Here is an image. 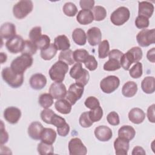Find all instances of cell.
<instances>
[{
	"mask_svg": "<svg viewBox=\"0 0 155 155\" xmlns=\"http://www.w3.org/2000/svg\"><path fill=\"white\" fill-rule=\"evenodd\" d=\"M68 150L70 155H85L87 153L86 147L79 138L71 139L68 143Z\"/></svg>",
	"mask_w": 155,
	"mask_h": 155,
	"instance_id": "cell-12",
	"label": "cell"
},
{
	"mask_svg": "<svg viewBox=\"0 0 155 155\" xmlns=\"http://www.w3.org/2000/svg\"><path fill=\"white\" fill-rule=\"evenodd\" d=\"M135 25L139 29L146 28L149 26L150 21L148 18L143 16H137L135 19Z\"/></svg>",
	"mask_w": 155,
	"mask_h": 155,
	"instance_id": "cell-46",
	"label": "cell"
},
{
	"mask_svg": "<svg viewBox=\"0 0 155 155\" xmlns=\"http://www.w3.org/2000/svg\"><path fill=\"white\" fill-rule=\"evenodd\" d=\"M154 104L150 105L147 110V117L150 122L152 123L155 122V116H154Z\"/></svg>",
	"mask_w": 155,
	"mask_h": 155,
	"instance_id": "cell-55",
	"label": "cell"
},
{
	"mask_svg": "<svg viewBox=\"0 0 155 155\" xmlns=\"http://www.w3.org/2000/svg\"><path fill=\"white\" fill-rule=\"evenodd\" d=\"M153 4L148 1L139 2V16H143L147 18L151 17L154 12Z\"/></svg>",
	"mask_w": 155,
	"mask_h": 155,
	"instance_id": "cell-21",
	"label": "cell"
},
{
	"mask_svg": "<svg viewBox=\"0 0 155 155\" xmlns=\"http://www.w3.org/2000/svg\"><path fill=\"white\" fill-rule=\"evenodd\" d=\"M84 104L87 108H90V110H94L100 106V103L99 100L94 96L88 97L85 99Z\"/></svg>",
	"mask_w": 155,
	"mask_h": 155,
	"instance_id": "cell-47",
	"label": "cell"
},
{
	"mask_svg": "<svg viewBox=\"0 0 155 155\" xmlns=\"http://www.w3.org/2000/svg\"><path fill=\"white\" fill-rule=\"evenodd\" d=\"M155 30L143 29L138 33L136 36V40L138 44L143 47H148L155 42Z\"/></svg>",
	"mask_w": 155,
	"mask_h": 155,
	"instance_id": "cell-9",
	"label": "cell"
},
{
	"mask_svg": "<svg viewBox=\"0 0 155 155\" xmlns=\"http://www.w3.org/2000/svg\"><path fill=\"white\" fill-rule=\"evenodd\" d=\"M73 55L74 61L79 63H82L85 62L90 54L85 49H77L73 51Z\"/></svg>",
	"mask_w": 155,
	"mask_h": 155,
	"instance_id": "cell-38",
	"label": "cell"
},
{
	"mask_svg": "<svg viewBox=\"0 0 155 155\" xmlns=\"http://www.w3.org/2000/svg\"><path fill=\"white\" fill-rule=\"evenodd\" d=\"M137 91V85L134 81H128L122 87V93L127 97L134 96Z\"/></svg>",
	"mask_w": 155,
	"mask_h": 155,
	"instance_id": "cell-28",
	"label": "cell"
},
{
	"mask_svg": "<svg viewBox=\"0 0 155 155\" xmlns=\"http://www.w3.org/2000/svg\"><path fill=\"white\" fill-rule=\"evenodd\" d=\"M68 70V65L63 61H58L51 67L48 73L51 80L54 82H62Z\"/></svg>",
	"mask_w": 155,
	"mask_h": 155,
	"instance_id": "cell-5",
	"label": "cell"
},
{
	"mask_svg": "<svg viewBox=\"0 0 155 155\" xmlns=\"http://www.w3.org/2000/svg\"><path fill=\"white\" fill-rule=\"evenodd\" d=\"M21 116V110L15 107H9L4 111V119L11 124H16Z\"/></svg>",
	"mask_w": 155,
	"mask_h": 155,
	"instance_id": "cell-14",
	"label": "cell"
},
{
	"mask_svg": "<svg viewBox=\"0 0 155 155\" xmlns=\"http://www.w3.org/2000/svg\"><path fill=\"white\" fill-rule=\"evenodd\" d=\"M95 137L100 141L107 142L111 139L113 133L111 130L105 125H100L94 130Z\"/></svg>",
	"mask_w": 155,
	"mask_h": 155,
	"instance_id": "cell-15",
	"label": "cell"
},
{
	"mask_svg": "<svg viewBox=\"0 0 155 155\" xmlns=\"http://www.w3.org/2000/svg\"><path fill=\"white\" fill-rule=\"evenodd\" d=\"M56 139V131L50 128H44L41 136V142L53 144Z\"/></svg>",
	"mask_w": 155,
	"mask_h": 155,
	"instance_id": "cell-24",
	"label": "cell"
},
{
	"mask_svg": "<svg viewBox=\"0 0 155 155\" xmlns=\"http://www.w3.org/2000/svg\"><path fill=\"white\" fill-rule=\"evenodd\" d=\"M1 145H2L4 143H5L7 142L8 139V134L6 132L5 128H4V124L2 121L1 120Z\"/></svg>",
	"mask_w": 155,
	"mask_h": 155,
	"instance_id": "cell-53",
	"label": "cell"
},
{
	"mask_svg": "<svg viewBox=\"0 0 155 155\" xmlns=\"http://www.w3.org/2000/svg\"><path fill=\"white\" fill-rule=\"evenodd\" d=\"M129 140L118 137L114 142L115 153L117 155H127L129 150Z\"/></svg>",
	"mask_w": 155,
	"mask_h": 155,
	"instance_id": "cell-18",
	"label": "cell"
},
{
	"mask_svg": "<svg viewBox=\"0 0 155 155\" xmlns=\"http://www.w3.org/2000/svg\"><path fill=\"white\" fill-rule=\"evenodd\" d=\"M38 48L35 44L31 41L26 40L24 42V47L22 51V54H27L30 56L35 54L37 51Z\"/></svg>",
	"mask_w": 155,
	"mask_h": 155,
	"instance_id": "cell-39",
	"label": "cell"
},
{
	"mask_svg": "<svg viewBox=\"0 0 155 155\" xmlns=\"http://www.w3.org/2000/svg\"><path fill=\"white\" fill-rule=\"evenodd\" d=\"M42 29L41 27L39 26L35 27H33L29 32V38L30 41H31L34 44L41 38V36L42 35L41 34Z\"/></svg>",
	"mask_w": 155,
	"mask_h": 155,
	"instance_id": "cell-45",
	"label": "cell"
},
{
	"mask_svg": "<svg viewBox=\"0 0 155 155\" xmlns=\"http://www.w3.org/2000/svg\"><path fill=\"white\" fill-rule=\"evenodd\" d=\"M0 58H1V64H3L4 62H5L7 59V54L2 52H1L0 54Z\"/></svg>",
	"mask_w": 155,
	"mask_h": 155,
	"instance_id": "cell-58",
	"label": "cell"
},
{
	"mask_svg": "<svg viewBox=\"0 0 155 155\" xmlns=\"http://www.w3.org/2000/svg\"><path fill=\"white\" fill-rule=\"evenodd\" d=\"M76 20L80 24H89L94 20L93 14L90 10H81L77 15Z\"/></svg>",
	"mask_w": 155,
	"mask_h": 155,
	"instance_id": "cell-23",
	"label": "cell"
},
{
	"mask_svg": "<svg viewBox=\"0 0 155 155\" xmlns=\"http://www.w3.org/2000/svg\"><path fill=\"white\" fill-rule=\"evenodd\" d=\"M73 52L70 49L61 51L59 55V61H63L69 65H73L75 62L73 58Z\"/></svg>",
	"mask_w": 155,
	"mask_h": 155,
	"instance_id": "cell-32",
	"label": "cell"
},
{
	"mask_svg": "<svg viewBox=\"0 0 155 155\" xmlns=\"http://www.w3.org/2000/svg\"><path fill=\"white\" fill-rule=\"evenodd\" d=\"M65 85L62 82H54L49 88V93L53 99H60L65 97L67 94Z\"/></svg>",
	"mask_w": 155,
	"mask_h": 155,
	"instance_id": "cell-13",
	"label": "cell"
},
{
	"mask_svg": "<svg viewBox=\"0 0 155 155\" xmlns=\"http://www.w3.org/2000/svg\"><path fill=\"white\" fill-rule=\"evenodd\" d=\"M87 39L89 44L91 46H96L99 44L102 38L101 30L96 27L89 28L87 32Z\"/></svg>",
	"mask_w": 155,
	"mask_h": 155,
	"instance_id": "cell-16",
	"label": "cell"
},
{
	"mask_svg": "<svg viewBox=\"0 0 155 155\" xmlns=\"http://www.w3.org/2000/svg\"><path fill=\"white\" fill-rule=\"evenodd\" d=\"M93 14L94 20L96 21H101L105 18L107 16V11L104 7L97 5L93 8Z\"/></svg>",
	"mask_w": 155,
	"mask_h": 155,
	"instance_id": "cell-36",
	"label": "cell"
},
{
	"mask_svg": "<svg viewBox=\"0 0 155 155\" xmlns=\"http://www.w3.org/2000/svg\"><path fill=\"white\" fill-rule=\"evenodd\" d=\"M44 127L41 122L35 121L30 124L28 127V136L34 140L41 139V136Z\"/></svg>",
	"mask_w": 155,
	"mask_h": 155,
	"instance_id": "cell-20",
	"label": "cell"
},
{
	"mask_svg": "<svg viewBox=\"0 0 155 155\" xmlns=\"http://www.w3.org/2000/svg\"><path fill=\"white\" fill-rule=\"evenodd\" d=\"M80 7L82 10H91L93 8L94 5V1L93 0H81L79 2Z\"/></svg>",
	"mask_w": 155,
	"mask_h": 155,
	"instance_id": "cell-52",
	"label": "cell"
},
{
	"mask_svg": "<svg viewBox=\"0 0 155 155\" xmlns=\"http://www.w3.org/2000/svg\"><path fill=\"white\" fill-rule=\"evenodd\" d=\"M120 85V80L116 76L111 75L104 78L100 82V87L102 91L107 94L114 91Z\"/></svg>",
	"mask_w": 155,
	"mask_h": 155,
	"instance_id": "cell-8",
	"label": "cell"
},
{
	"mask_svg": "<svg viewBox=\"0 0 155 155\" xmlns=\"http://www.w3.org/2000/svg\"><path fill=\"white\" fill-rule=\"evenodd\" d=\"M58 50L54 44H50V46L45 50H41V56L44 60H51L56 54Z\"/></svg>",
	"mask_w": 155,
	"mask_h": 155,
	"instance_id": "cell-31",
	"label": "cell"
},
{
	"mask_svg": "<svg viewBox=\"0 0 155 155\" xmlns=\"http://www.w3.org/2000/svg\"><path fill=\"white\" fill-rule=\"evenodd\" d=\"M33 61L31 56L27 54H22L12 61L10 68L16 74H24L25 71L32 65Z\"/></svg>",
	"mask_w": 155,
	"mask_h": 155,
	"instance_id": "cell-2",
	"label": "cell"
},
{
	"mask_svg": "<svg viewBox=\"0 0 155 155\" xmlns=\"http://www.w3.org/2000/svg\"><path fill=\"white\" fill-rule=\"evenodd\" d=\"M141 88L147 94H151L155 90V79L153 76L145 77L141 82Z\"/></svg>",
	"mask_w": 155,
	"mask_h": 155,
	"instance_id": "cell-26",
	"label": "cell"
},
{
	"mask_svg": "<svg viewBox=\"0 0 155 155\" xmlns=\"http://www.w3.org/2000/svg\"><path fill=\"white\" fill-rule=\"evenodd\" d=\"M71 105L67 100L64 99H58L54 104L56 110L61 114H67L70 113L71 110Z\"/></svg>",
	"mask_w": 155,
	"mask_h": 155,
	"instance_id": "cell-29",
	"label": "cell"
},
{
	"mask_svg": "<svg viewBox=\"0 0 155 155\" xmlns=\"http://www.w3.org/2000/svg\"><path fill=\"white\" fill-rule=\"evenodd\" d=\"M84 63L85 67L90 71H94L97 67V62L93 55H89Z\"/></svg>",
	"mask_w": 155,
	"mask_h": 155,
	"instance_id": "cell-49",
	"label": "cell"
},
{
	"mask_svg": "<svg viewBox=\"0 0 155 155\" xmlns=\"http://www.w3.org/2000/svg\"><path fill=\"white\" fill-rule=\"evenodd\" d=\"M30 87L36 90L42 89L47 84L46 77L41 73H36L33 74L29 81Z\"/></svg>",
	"mask_w": 155,
	"mask_h": 155,
	"instance_id": "cell-17",
	"label": "cell"
},
{
	"mask_svg": "<svg viewBox=\"0 0 155 155\" xmlns=\"http://www.w3.org/2000/svg\"><path fill=\"white\" fill-rule=\"evenodd\" d=\"M84 88L76 83L70 85L67 94L65 96L66 99L71 104V105L75 104L77 101L81 99L84 93Z\"/></svg>",
	"mask_w": 155,
	"mask_h": 155,
	"instance_id": "cell-10",
	"label": "cell"
},
{
	"mask_svg": "<svg viewBox=\"0 0 155 155\" xmlns=\"http://www.w3.org/2000/svg\"><path fill=\"white\" fill-rule=\"evenodd\" d=\"M146 154L145 150H143V148L141 147H139V146H136L135 147L133 150V152H132V154L133 155H136V154H143L145 155Z\"/></svg>",
	"mask_w": 155,
	"mask_h": 155,
	"instance_id": "cell-57",
	"label": "cell"
},
{
	"mask_svg": "<svg viewBox=\"0 0 155 155\" xmlns=\"http://www.w3.org/2000/svg\"><path fill=\"white\" fill-rule=\"evenodd\" d=\"M72 39L76 44L84 45L87 41V35L84 30L81 28H77L72 33Z\"/></svg>",
	"mask_w": 155,
	"mask_h": 155,
	"instance_id": "cell-30",
	"label": "cell"
},
{
	"mask_svg": "<svg viewBox=\"0 0 155 155\" xmlns=\"http://www.w3.org/2000/svg\"><path fill=\"white\" fill-rule=\"evenodd\" d=\"M38 152L39 154H49L54 153V147L52 144L47 143L43 142H41L37 147Z\"/></svg>",
	"mask_w": 155,
	"mask_h": 155,
	"instance_id": "cell-37",
	"label": "cell"
},
{
	"mask_svg": "<svg viewBox=\"0 0 155 155\" xmlns=\"http://www.w3.org/2000/svg\"><path fill=\"white\" fill-rule=\"evenodd\" d=\"M120 67L119 59L114 58H109L108 61L104 64L103 68L105 71H111L119 70Z\"/></svg>",
	"mask_w": 155,
	"mask_h": 155,
	"instance_id": "cell-33",
	"label": "cell"
},
{
	"mask_svg": "<svg viewBox=\"0 0 155 155\" xmlns=\"http://www.w3.org/2000/svg\"><path fill=\"white\" fill-rule=\"evenodd\" d=\"M35 44L38 49L41 50H45L50 45V38L46 35H42Z\"/></svg>",
	"mask_w": 155,
	"mask_h": 155,
	"instance_id": "cell-42",
	"label": "cell"
},
{
	"mask_svg": "<svg viewBox=\"0 0 155 155\" xmlns=\"http://www.w3.org/2000/svg\"><path fill=\"white\" fill-rule=\"evenodd\" d=\"M142 50L139 47H134L126 53L123 54L120 60V66L125 70H129L131 65L139 62L142 58Z\"/></svg>",
	"mask_w": 155,
	"mask_h": 155,
	"instance_id": "cell-1",
	"label": "cell"
},
{
	"mask_svg": "<svg viewBox=\"0 0 155 155\" xmlns=\"http://www.w3.org/2000/svg\"><path fill=\"white\" fill-rule=\"evenodd\" d=\"M70 76L74 79L76 83L84 87L87 84L90 79L88 71L82 68L81 63H76L70 70Z\"/></svg>",
	"mask_w": 155,
	"mask_h": 155,
	"instance_id": "cell-3",
	"label": "cell"
},
{
	"mask_svg": "<svg viewBox=\"0 0 155 155\" xmlns=\"http://www.w3.org/2000/svg\"><path fill=\"white\" fill-rule=\"evenodd\" d=\"M89 117L93 122L99 121L103 116V110L99 106L94 110L89 111Z\"/></svg>",
	"mask_w": 155,
	"mask_h": 155,
	"instance_id": "cell-43",
	"label": "cell"
},
{
	"mask_svg": "<svg viewBox=\"0 0 155 155\" xmlns=\"http://www.w3.org/2000/svg\"><path fill=\"white\" fill-rule=\"evenodd\" d=\"M136 135V131L134 128L130 125H123L118 131V136L119 137L125 139L130 141Z\"/></svg>",
	"mask_w": 155,
	"mask_h": 155,
	"instance_id": "cell-25",
	"label": "cell"
},
{
	"mask_svg": "<svg viewBox=\"0 0 155 155\" xmlns=\"http://www.w3.org/2000/svg\"><path fill=\"white\" fill-rule=\"evenodd\" d=\"M110 45L107 40H104L101 42L98 47V56L101 59L105 58L109 53Z\"/></svg>",
	"mask_w": 155,
	"mask_h": 155,
	"instance_id": "cell-35",
	"label": "cell"
},
{
	"mask_svg": "<svg viewBox=\"0 0 155 155\" xmlns=\"http://www.w3.org/2000/svg\"><path fill=\"white\" fill-rule=\"evenodd\" d=\"M69 131H70V126L67 123H66L64 126L61 127L57 128V132L58 134L62 137L66 136L69 133Z\"/></svg>",
	"mask_w": 155,
	"mask_h": 155,
	"instance_id": "cell-54",
	"label": "cell"
},
{
	"mask_svg": "<svg viewBox=\"0 0 155 155\" xmlns=\"http://www.w3.org/2000/svg\"><path fill=\"white\" fill-rule=\"evenodd\" d=\"M38 102L44 108H48L53 104V97L50 93H43L39 97Z\"/></svg>",
	"mask_w": 155,
	"mask_h": 155,
	"instance_id": "cell-34",
	"label": "cell"
},
{
	"mask_svg": "<svg viewBox=\"0 0 155 155\" xmlns=\"http://www.w3.org/2000/svg\"><path fill=\"white\" fill-rule=\"evenodd\" d=\"M65 119L56 113L53 116L51 120V124L55 126L56 128H59L64 126L66 124Z\"/></svg>",
	"mask_w": 155,
	"mask_h": 155,
	"instance_id": "cell-51",
	"label": "cell"
},
{
	"mask_svg": "<svg viewBox=\"0 0 155 155\" xmlns=\"http://www.w3.org/2000/svg\"><path fill=\"white\" fill-rule=\"evenodd\" d=\"M54 45L58 50L64 51L70 47V42L68 38L64 35H59L54 38Z\"/></svg>",
	"mask_w": 155,
	"mask_h": 155,
	"instance_id": "cell-27",
	"label": "cell"
},
{
	"mask_svg": "<svg viewBox=\"0 0 155 155\" xmlns=\"http://www.w3.org/2000/svg\"><path fill=\"white\" fill-rule=\"evenodd\" d=\"M145 118V113L139 108H133L128 113L129 120L135 124H141Z\"/></svg>",
	"mask_w": 155,
	"mask_h": 155,
	"instance_id": "cell-22",
	"label": "cell"
},
{
	"mask_svg": "<svg viewBox=\"0 0 155 155\" xmlns=\"http://www.w3.org/2000/svg\"><path fill=\"white\" fill-rule=\"evenodd\" d=\"M54 112L49 108H45L41 113V119L48 124H51V120L54 114Z\"/></svg>",
	"mask_w": 155,
	"mask_h": 155,
	"instance_id": "cell-48",
	"label": "cell"
},
{
	"mask_svg": "<svg viewBox=\"0 0 155 155\" xmlns=\"http://www.w3.org/2000/svg\"><path fill=\"white\" fill-rule=\"evenodd\" d=\"M33 8V4L31 1L22 0L16 3L13 7V13L14 16L21 19L26 17L31 12Z\"/></svg>",
	"mask_w": 155,
	"mask_h": 155,
	"instance_id": "cell-6",
	"label": "cell"
},
{
	"mask_svg": "<svg viewBox=\"0 0 155 155\" xmlns=\"http://www.w3.org/2000/svg\"><path fill=\"white\" fill-rule=\"evenodd\" d=\"M154 53H155V48L153 47L151 50H149L147 54V58L149 61L154 63L155 62L154 58Z\"/></svg>",
	"mask_w": 155,
	"mask_h": 155,
	"instance_id": "cell-56",
	"label": "cell"
},
{
	"mask_svg": "<svg viewBox=\"0 0 155 155\" xmlns=\"http://www.w3.org/2000/svg\"><path fill=\"white\" fill-rule=\"evenodd\" d=\"M79 121V124L81 125V126L84 128H89L93 124V122L91 120V119L89 117V112L88 111H85V112L82 113L81 114V115L80 116Z\"/></svg>",
	"mask_w": 155,
	"mask_h": 155,
	"instance_id": "cell-44",
	"label": "cell"
},
{
	"mask_svg": "<svg viewBox=\"0 0 155 155\" xmlns=\"http://www.w3.org/2000/svg\"><path fill=\"white\" fill-rule=\"evenodd\" d=\"M108 122L111 125H117L120 123L119 114L115 111H111L107 116Z\"/></svg>",
	"mask_w": 155,
	"mask_h": 155,
	"instance_id": "cell-50",
	"label": "cell"
},
{
	"mask_svg": "<svg viewBox=\"0 0 155 155\" xmlns=\"http://www.w3.org/2000/svg\"><path fill=\"white\" fill-rule=\"evenodd\" d=\"M63 12L66 16L72 17L76 15L78 12V8L76 5L71 2H66L62 8Z\"/></svg>",
	"mask_w": 155,
	"mask_h": 155,
	"instance_id": "cell-40",
	"label": "cell"
},
{
	"mask_svg": "<svg viewBox=\"0 0 155 155\" xmlns=\"http://www.w3.org/2000/svg\"><path fill=\"white\" fill-rule=\"evenodd\" d=\"M142 65L140 62H136L130 69H129V74L130 76L134 79L139 78L142 75Z\"/></svg>",
	"mask_w": 155,
	"mask_h": 155,
	"instance_id": "cell-41",
	"label": "cell"
},
{
	"mask_svg": "<svg viewBox=\"0 0 155 155\" xmlns=\"http://www.w3.org/2000/svg\"><path fill=\"white\" fill-rule=\"evenodd\" d=\"M1 75L3 80L12 88L20 87L23 84L24 74H16L10 67H5L2 70Z\"/></svg>",
	"mask_w": 155,
	"mask_h": 155,
	"instance_id": "cell-4",
	"label": "cell"
},
{
	"mask_svg": "<svg viewBox=\"0 0 155 155\" xmlns=\"http://www.w3.org/2000/svg\"><path fill=\"white\" fill-rule=\"evenodd\" d=\"M0 35L2 39H10L16 36V27L12 22H5L0 28Z\"/></svg>",
	"mask_w": 155,
	"mask_h": 155,
	"instance_id": "cell-19",
	"label": "cell"
},
{
	"mask_svg": "<svg viewBox=\"0 0 155 155\" xmlns=\"http://www.w3.org/2000/svg\"><path fill=\"white\" fill-rule=\"evenodd\" d=\"M24 42L25 41H24L21 36L16 35L7 41L5 42V47L8 51L16 54L22 52L24 47Z\"/></svg>",
	"mask_w": 155,
	"mask_h": 155,
	"instance_id": "cell-11",
	"label": "cell"
},
{
	"mask_svg": "<svg viewBox=\"0 0 155 155\" xmlns=\"http://www.w3.org/2000/svg\"><path fill=\"white\" fill-rule=\"evenodd\" d=\"M130 12L128 8L120 7L115 10L110 16L111 22L115 25H122L129 19Z\"/></svg>",
	"mask_w": 155,
	"mask_h": 155,
	"instance_id": "cell-7",
	"label": "cell"
}]
</instances>
